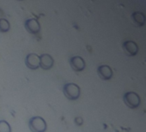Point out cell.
I'll return each instance as SVG.
<instances>
[{"instance_id":"cell-1","label":"cell","mask_w":146,"mask_h":132,"mask_svg":"<svg viewBox=\"0 0 146 132\" xmlns=\"http://www.w3.org/2000/svg\"><path fill=\"white\" fill-rule=\"evenodd\" d=\"M29 127L32 132H45L47 125L43 117L36 116L29 120Z\"/></svg>"},{"instance_id":"cell-2","label":"cell","mask_w":146,"mask_h":132,"mask_svg":"<svg viewBox=\"0 0 146 132\" xmlns=\"http://www.w3.org/2000/svg\"><path fill=\"white\" fill-rule=\"evenodd\" d=\"M64 96L70 100H77L80 96V87L74 83H67L63 87Z\"/></svg>"},{"instance_id":"cell-3","label":"cell","mask_w":146,"mask_h":132,"mask_svg":"<svg viewBox=\"0 0 146 132\" xmlns=\"http://www.w3.org/2000/svg\"><path fill=\"white\" fill-rule=\"evenodd\" d=\"M123 98H124L125 104L131 109L137 108L140 105V98L136 92H126L124 95Z\"/></svg>"},{"instance_id":"cell-4","label":"cell","mask_w":146,"mask_h":132,"mask_svg":"<svg viewBox=\"0 0 146 132\" xmlns=\"http://www.w3.org/2000/svg\"><path fill=\"white\" fill-rule=\"evenodd\" d=\"M25 64L27 68L32 70H36L40 68V56L36 54H29L25 59Z\"/></svg>"},{"instance_id":"cell-5","label":"cell","mask_w":146,"mask_h":132,"mask_svg":"<svg viewBox=\"0 0 146 132\" xmlns=\"http://www.w3.org/2000/svg\"><path fill=\"white\" fill-rule=\"evenodd\" d=\"M70 65L75 72H82L85 68V61L81 56H73L70 59Z\"/></svg>"},{"instance_id":"cell-6","label":"cell","mask_w":146,"mask_h":132,"mask_svg":"<svg viewBox=\"0 0 146 132\" xmlns=\"http://www.w3.org/2000/svg\"><path fill=\"white\" fill-rule=\"evenodd\" d=\"M54 60L48 54H43L40 56V67L44 70H49L52 68Z\"/></svg>"},{"instance_id":"cell-7","label":"cell","mask_w":146,"mask_h":132,"mask_svg":"<svg viewBox=\"0 0 146 132\" xmlns=\"http://www.w3.org/2000/svg\"><path fill=\"white\" fill-rule=\"evenodd\" d=\"M25 29L30 34L35 35V34L40 32V25L39 22L36 19L30 18V19L26 20V22H25Z\"/></svg>"},{"instance_id":"cell-8","label":"cell","mask_w":146,"mask_h":132,"mask_svg":"<svg viewBox=\"0 0 146 132\" xmlns=\"http://www.w3.org/2000/svg\"><path fill=\"white\" fill-rule=\"evenodd\" d=\"M97 73H98V75L100 76V78L104 80H108L113 76V71H112L111 68L107 65H102L100 67H98Z\"/></svg>"},{"instance_id":"cell-9","label":"cell","mask_w":146,"mask_h":132,"mask_svg":"<svg viewBox=\"0 0 146 132\" xmlns=\"http://www.w3.org/2000/svg\"><path fill=\"white\" fill-rule=\"evenodd\" d=\"M123 49L125 51V53L129 55V56H133L135 54H137V51H138V47L137 45L132 42V41H127L125 42H124L123 44Z\"/></svg>"},{"instance_id":"cell-10","label":"cell","mask_w":146,"mask_h":132,"mask_svg":"<svg viewBox=\"0 0 146 132\" xmlns=\"http://www.w3.org/2000/svg\"><path fill=\"white\" fill-rule=\"evenodd\" d=\"M132 20H133V23L137 26H142V25L144 24L145 17L141 12H135V13L132 14Z\"/></svg>"},{"instance_id":"cell-11","label":"cell","mask_w":146,"mask_h":132,"mask_svg":"<svg viewBox=\"0 0 146 132\" xmlns=\"http://www.w3.org/2000/svg\"><path fill=\"white\" fill-rule=\"evenodd\" d=\"M11 25L8 20L5 18H0V32H8L10 30Z\"/></svg>"},{"instance_id":"cell-12","label":"cell","mask_w":146,"mask_h":132,"mask_svg":"<svg viewBox=\"0 0 146 132\" xmlns=\"http://www.w3.org/2000/svg\"><path fill=\"white\" fill-rule=\"evenodd\" d=\"M0 132H11V127L7 121L0 120Z\"/></svg>"},{"instance_id":"cell-13","label":"cell","mask_w":146,"mask_h":132,"mask_svg":"<svg viewBox=\"0 0 146 132\" xmlns=\"http://www.w3.org/2000/svg\"><path fill=\"white\" fill-rule=\"evenodd\" d=\"M75 123H76V124H77V125L81 126V125L83 124V123H84V120H83V118H82V117H76V118H75Z\"/></svg>"},{"instance_id":"cell-14","label":"cell","mask_w":146,"mask_h":132,"mask_svg":"<svg viewBox=\"0 0 146 132\" xmlns=\"http://www.w3.org/2000/svg\"><path fill=\"white\" fill-rule=\"evenodd\" d=\"M1 15H3V13H2V11L0 10V17H1ZM0 18H1V17H0Z\"/></svg>"},{"instance_id":"cell-15","label":"cell","mask_w":146,"mask_h":132,"mask_svg":"<svg viewBox=\"0 0 146 132\" xmlns=\"http://www.w3.org/2000/svg\"><path fill=\"white\" fill-rule=\"evenodd\" d=\"M20 1H22V0H20Z\"/></svg>"}]
</instances>
